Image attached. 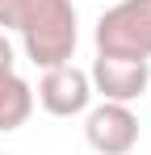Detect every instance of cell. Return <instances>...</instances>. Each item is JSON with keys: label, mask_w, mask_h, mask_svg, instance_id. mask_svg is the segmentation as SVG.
I'll return each instance as SVG.
<instances>
[{"label": "cell", "mask_w": 151, "mask_h": 155, "mask_svg": "<svg viewBox=\"0 0 151 155\" xmlns=\"http://www.w3.org/2000/svg\"><path fill=\"white\" fill-rule=\"evenodd\" d=\"M92 101V80L88 71H80L76 63H59V67H42L38 80V105L50 117H76L84 113Z\"/></svg>", "instance_id": "cell-5"}, {"label": "cell", "mask_w": 151, "mask_h": 155, "mask_svg": "<svg viewBox=\"0 0 151 155\" xmlns=\"http://www.w3.org/2000/svg\"><path fill=\"white\" fill-rule=\"evenodd\" d=\"M92 92H101L105 101H139L151 88V59H126V54H97L92 59Z\"/></svg>", "instance_id": "cell-3"}, {"label": "cell", "mask_w": 151, "mask_h": 155, "mask_svg": "<svg viewBox=\"0 0 151 155\" xmlns=\"http://www.w3.org/2000/svg\"><path fill=\"white\" fill-rule=\"evenodd\" d=\"M97 54L151 59V0H118L97 21Z\"/></svg>", "instance_id": "cell-2"}, {"label": "cell", "mask_w": 151, "mask_h": 155, "mask_svg": "<svg viewBox=\"0 0 151 155\" xmlns=\"http://www.w3.org/2000/svg\"><path fill=\"white\" fill-rule=\"evenodd\" d=\"M0 29L21 34L34 67L72 63L80 42L72 0H0Z\"/></svg>", "instance_id": "cell-1"}, {"label": "cell", "mask_w": 151, "mask_h": 155, "mask_svg": "<svg viewBox=\"0 0 151 155\" xmlns=\"http://www.w3.org/2000/svg\"><path fill=\"white\" fill-rule=\"evenodd\" d=\"M34 113V88L17 76L13 67V46L8 38L0 34V130H21Z\"/></svg>", "instance_id": "cell-6"}, {"label": "cell", "mask_w": 151, "mask_h": 155, "mask_svg": "<svg viewBox=\"0 0 151 155\" xmlns=\"http://www.w3.org/2000/svg\"><path fill=\"white\" fill-rule=\"evenodd\" d=\"M84 138L97 155H130L139 143V117L122 101H101L84 117Z\"/></svg>", "instance_id": "cell-4"}]
</instances>
